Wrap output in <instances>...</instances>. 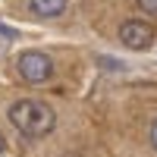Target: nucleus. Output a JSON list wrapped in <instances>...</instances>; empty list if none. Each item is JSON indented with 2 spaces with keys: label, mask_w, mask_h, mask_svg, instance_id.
Masks as SVG:
<instances>
[{
  "label": "nucleus",
  "mask_w": 157,
  "mask_h": 157,
  "mask_svg": "<svg viewBox=\"0 0 157 157\" xmlns=\"http://www.w3.org/2000/svg\"><path fill=\"white\" fill-rule=\"evenodd\" d=\"M29 6H32V13H38L44 19H57L66 10V0H29Z\"/></svg>",
  "instance_id": "4"
},
{
  "label": "nucleus",
  "mask_w": 157,
  "mask_h": 157,
  "mask_svg": "<svg viewBox=\"0 0 157 157\" xmlns=\"http://www.w3.org/2000/svg\"><path fill=\"white\" fill-rule=\"evenodd\" d=\"M0 35H3V38H19V32L10 29V25H3V22H0Z\"/></svg>",
  "instance_id": "6"
},
{
  "label": "nucleus",
  "mask_w": 157,
  "mask_h": 157,
  "mask_svg": "<svg viewBox=\"0 0 157 157\" xmlns=\"http://www.w3.org/2000/svg\"><path fill=\"white\" fill-rule=\"evenodd\" d=\"M10 123L19 129L22 135H32V138H44L54 132V126H57V116L54 110L47 107V104L41 101H16L10 107Z\"/></svg>",
  "instance_id": "1"
},
{
  "label": "nucleus",
  "mask_w": 157,
  "mask_h": 157,
  "mask_svg": "<svg viewBox=\"0 0 157 157\" xmlns=\"http://www.w3.org/2000/svg\"><path fill=\"white\" fill-rule=\"evenodd\" d=\"M16 66H19V75L25 82H44V78H50V72H54L50 57L41 54V50H25V54H19Z\"/></svg>",
  "instance_id": "2"
},
{
  "label": "nucleus",
  "mask_w": 157,
  "mask_h": 157,
  "mask_svg": "<svg viewBox=\"0 0 157 157\" xmlns=\"http://www.w3.org/2000/svg\"><path fill=\"white\" fill-rule=\"evenodd\" d=\"M138 10L148 16H157V0H138Z\"/></svg>",
  "instance_id": "5"
},
{
  "label": "nucleus",
  "mask_w": 157,
  "mask_h": 157,
  "mask_svg": "<svg viewBox=\"0 0 157 157\" xmlns=\"http://www.w3.org/2000/svg\"><path fill=\"white\" fill-rule=\"evenodd\" d=\"M151 145H154V151H157V120H154V126H151Z\"/></svg>",
  "instance_id": "7"
},
{
  "label": "nucleus",
  "mask_w": 157,
  "mask_h": 157,
  "mask_svg": "<svg viewBox=\"0 0 157 157\" xmlns=\"http://www.w3.org/2000/svg\"><path fill=\"white\" fill-rule=\"evenodd\" d=\"M60 157H78V154H60Z\"/></svg>",
  "instance_id": "9"
},
{
  "label": "nucleus",
  "mask_w": 157,
  "mask_h": 157,
  "mask_svg": "<svg viewBox=\"0 0 157 157\" xmlns=\"http://www.w3.org/2000/svg\"><path fill=\"white\" fill-rule=\"evenodd\" d=\"M120 41L129 50H148L154 44V29H151L145 19H126L120 25Z\"/></svg>",
  "instance_id": "3"
},
{
  "label": "nucleus",
  "mask_w": 157,
  "mask_h": 157,
  "mask_svg": "<svg viewBox=\"0 0 157 157\" xmlns=\"http://www.w3.org/2000/svg\"><path fill=\"white\" fill-rule=\"evenodd\" d=\"M6 151V145H3V135H0V154H3Z\"/></svg>",
  "instance_id": "8"
}]
</instances>
